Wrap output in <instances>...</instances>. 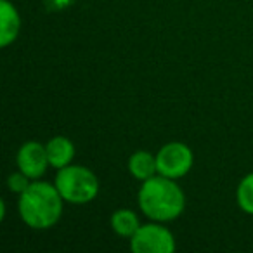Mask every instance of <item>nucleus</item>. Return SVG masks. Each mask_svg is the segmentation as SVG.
Segmentation results:
<instances>
[{"label":"nucleus","mask_w":253,"mask_h":253,"mask_svg":"<svg viewBox=\"0 0 253 253\" xmlns=\"http://www.w3.org/2000/svg\"><path fill=\"white\" fill-rule=\"evenodd\" d=\"M16 165H18V170H21L32 180L40 179L50 167L45 142L43 144L39 141L23 142L21 148L18 149V155H16Z\"/></svg>","instance_id":"nucleus-6"},{"label":"nucleus","mask_w":253,"mask_h":253,"mask_svg":"<svg viewBox=\"0 0 253 253\" xmlns=\"http://www.w3.org/2000/svg\"><path fill=\"white\" fill-rule=\"evenodd\" d=\"M128 172L139 182H144V180L151 179L158 173V165H156V153L153 155L151 151H146V149H139L134 151L128 158Z\"/></svg>","instance_id":"nucleus-9"},{"label":"nucleus","mask_w":253,"mask_h":253,"mask_svg":"<svg viewBox=\"0 0 253 253\" xmlns=\"http://www.w3.org/2000/svg\"><path fill=\"white\" fill-rule=\"evenodd\" d=\"M156 165L160 175L179 180L193 170L194 153L186 142H167L156 153Z\"/></svg>","instance_id":"nucleus-5"},{"label":"nucleus","mask_w":253,"mask_h":253,"mask_svg":"<svg viewBox=\"0 0 253 253\" xmlns=\"http://www.w3.org/2000/svg\"><path fill=\"white\" fill-rule=\"evenodd\" d=\"M134 253H173L177 248L175 236L163 222L149 220L141 224L134 236L128 239Z\"/></svg>","instance_id":"nucleus-4"},{"label":"nucleus","mask_w":253,"mask_h":253,"mask_svg":"<svg viewBox=\"0 0 253 253\" xmlns=\"http://www.w3.org/2000/svg\"><path fill=\"white\" fill-rule=\"evenodd\" d=\"M30 182H32V179H30L28 175H25L21 170H18V172H14V173L9 175L7 187H9V191H12V193H16L19 196V194H21L23 191L30 186Z\"/></svg>","instance_id":"nucleus-12"},{"label":"nucleus","mask_w":253,"mask_h":253,"mask_svg":"<svg viewBox=\"0 0 253 253\" xmlns=\"http://www.w3.org/2000/svg\"><path fill=\"white\" fill-rule=\"evenodd\" d=\"M64 203L54 182L32 180L18 196V211L23 224L35 231H47L57 225L63 217Z\"/></svg>","instance_id":"nucleus-1"},{"label":"nucleus","mask_w":253,"mask_h":253,"mask_svg":"<svg viewBox=\"0 0 253 253\" xmlns=\"http://www.w3.org/2000/svg\"><path fill=\"white\" fill-rule=\"evenodd\" d=\"M45 149H47L50 167L56 170L71 165L75 160V155H77L73 141H71L70 137H66V135L50 137L49 141L45 142Z\"/></svg>","instance_id":"nucleus-8"},{"label":"nucleus","mask_w":253,"mask_h":253,"mask_svg":"<svg viewBox=\"0 0 253 253\" xmlns=\"http://www.w3.org/2000/svg\"><path fill=\"white\" fill-rule=\"evenodd\" d=\"M54 184L63 200L70 205L92 203L101 191V184L94 170L85 165H75V163L57 170Z\"/></svg>","instance_id":"nucleus-3"},{"label":"nucleus","mask_w":253,"mask_h":253,"mask_svg":"<svg viewBox=\"0 0 253 253\" xmlns=\"http://www.w3.org/2000/svg\"><path fill=\"white\" fill-rule=\"evenodd\" d=\"M137 205L144 217L155 222H172L184 213L186 194L175 179L160 175L141 182L137 191Z\"/></svg>","instance_id":"nucleus-2"},{"label":"nucleus","mask_w":253,"mask_h":253,"mask_svg":"<svg viewBox=\"0 0 253 253\" xmlns=\"http://www.w3.org/2000/svg\"><path fill=\"white\" fill-rule=\"evenodd\" d=\"M236 203L246 215L253 217V172L246 173L236 187Z\"/></svg>","instance_id":"nucleus-11"},{"label":"nucleus","mask_w":253,"mask_h":253,"mask_svg":"<svg viewBox=\"0 0 253 253\" xmlns=\"http://www.w3.org/2000/svg\"><path fill=\"white\" fill-rule=\"evenodd\" d=\"M109 225L116 236L123 239H130L141 227V220H139V215L130 208H118L111 213Z\"/></svg>","instance_id":"nucleus-10"},{"label":"nucleus","mask_w":253,"mask_h":253,"mask_svg":"<svg viewBox=\"0 0 253 253\" xmlns=\"http://www.w3.org/2000/svg\"><path fill=\"white\" fill-rule=\"evenodd\" d=\"M21 32V16L11 0H0V45L9 47Z\"/></svg>","instance_id":"nucleus-7"}]
</instances>
